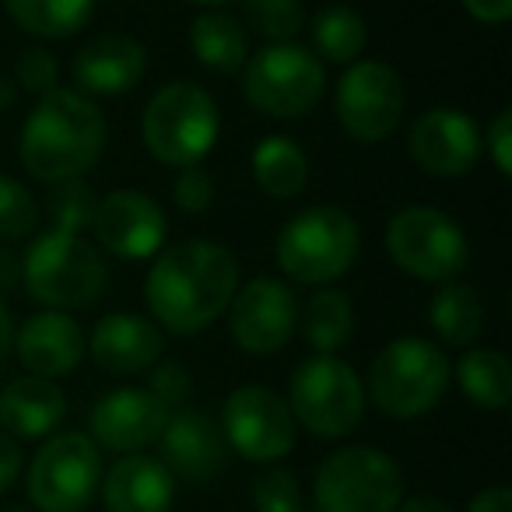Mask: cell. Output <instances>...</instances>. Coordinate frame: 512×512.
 Listing matches in <instances>:
<instances>
[{
    "instance_id": "19",
    "label": "cell",
    "mask_w": 512,
    "mask_h": 512,
    "mask_svg": "<svg viewBox=\"0 0 512 512\" xmlns=\"http://www.w3.org/2000/svg\"><path fill=\"white\" fill-rule=\"evenodd\" d=\"M158 446H162V463L169 467V474L183 481H214L225 467L228 442L218 421L204 411L186 407V411L169 414Z\"/></svg>"
},
{
    "instance_id": "35",
    "label": "cell",
    "mask_w": 512,
    "mask_h": 512,
    "mask_svg": "<svg viewBox=\"0 0 512 512\" xmlns=\"http://www.w3.org/2000/svg\"><path fill=\"white\" fill-rule=\"evenodd\" d=\"M15 85H18V92H29V95H50V92H57V81H60V64H57V57H53L46 46H32V50H22V57H18V64H15Z\"/></svg>"
},
{
    "instance_id": "34",
    "label": "cell",
    "mask_w": 512,
    "mask_h": 512,
    "mask_svg": "<svg viewBox=\"0 0 512 512\" xmlns=\"http://www.w3.org/2000/svg\"><path fill=\"white\" fill-rule=\"evenodd\" d=\"M253 509L256 512H306L299 481L292 470L271 467L253 481Z\"/></svg>"
},
{
    "instance_id": "11",
    "label": "cell",
    "mask_w": 512,
    "mask_h": 512,
    "mask_svg": "<svg viewBox=\"0 0 512 512\" xmlns=\"http://www.w3.org/2000/svg\"><path fill=\"white\" fill-rule=\"evenodd\" d=\"M404 106V78L383 60H355L334 88L337 123L358 144H379L393 137L404 120Z\"/></svg>"
},
{
    "instance_id": "8",
    "label": "cell",
    "mask_w": 512,
    "mask_h": 512,
    "mask_svg": "<svg viewBox=\"0 0 512 512\" xmlns=\"http://www.w3.org/2000/svg\"><path fill=\"white\" fill-rule=\"evenodd\" d=\"M288 407L295 425L313 432L316 439H344L362 425L365 386L348 362L334 355H316L292 372Z\"/></svg>"
},
{
    "instance_id": "26",
    "label": "cell",
    "mask_w": 512,
    "mask_h": 512,
    "mask_svg": "<svg viewBox=\"0 0 512 512\" xmlns=\"http://www.w3.org/2000/svg\"><path fill=\"white\" fill-rule=\"evenodd\" d=\"M299 327L316 355H334V351H341L355 337V309H351V299L344 292H337V288H320L299 309Z\"/></svg>"
},
{
    "instance_id": "6",
    "label": "cell",
    "mask_w": 512,
    "mask_h": 512,
    "mask_svg": "<svg viewBox=\"0 0 512 512\" xmlns=\"http://www.w3.org/2000/svg\"><path fill=\"white\" fill-rule=\"evenodd\" d=\"M449 358L425 337H397L376 355L365 393L390 418H421L449 390Z\"/></svg>"
},
{
    "instance_id": "9",
    "label": "cell",
    "mask_w": 512,
    "mask_h": 512,
    "mask_svg": "<svg viewBox=\"0 0 512 512\" xmlns=\"http://www.w3.org/2000/svg\"><path fill=\"white\" fill-rule=\"evenodd\" d=\"M386 253L400 271L428 285L456 281L470 260L463 228L428 204H411L393 214L386 225Z\"/></svg>"
},
{
    "instance_id": "7",
    "label": "cell",
    "mask_w": 512,
    "mask_h": 512,
    "mask_svg": "<svg viewBox=\"0 0 512 512\" xmlns=\"http://www.w3.org/2000/svg\"><path fill=\"white\" fill-rule=\"evenodd\" d=\"M327 92L323 60L309 46L267 43L242 64V95L256 113L274 120H302Z\"/></svg>"
},
{
    "instance_id": "44",
    "label": "cell",
    "mask_w": 512,
    "mask_h": 512,
    "mask_svg": "<svg viewBox=\"0 0 512 512\" xmlns=\"http://www.w3.org/2000/svg\"><path fill=\"white\" fill-rule=\"evenodd\" d=\"M11 344H15V320H11L8 306H4V302H0V358L8 355V351H11Z\"/></svg>"
},
{
    "instance_id": "21",
    "label": "cell",
    "mask_w": 512,
    "mask_h": 512,
    "mask_svg": "<svg viewBox=\"0 0 512 512\" xmlns=\"http://www.w3.org/2000/svg\"><path fill=\"white\" fill-rule=\"evenodd\" d=\"M92 358L102 372L137 376L148 372L165 351V330L155 320L137 313H109L92 330Z\"/></svg>"
},
{
    "instance_id": "29",
    "label": "cell",
    "mask_w": 512,
    "mask_h": 512,
    "mask_svg": "<svg viewBox=\"0 0 512 512\" xmlns=\"http://www.w3.org/2000/svg\"><path fill=\"white\" fill-rule=\"evenodd\" d=\"M309 39H313V50L327 64H355L362 60L365 46H369V25L348 4H330L309 25Z\"/></svg>"
},
{
    "instance_id": "4",
    "label": "cell",
    "mask_w": 512,
    "mask_h": 512,
    "mask_svg": "<svg viewBox=\"0 0 512 512\" xmlns=\"http://www.w3.org/2000/svg\"><path fill=\"white\" fill-rule=\"evenodd\" d=\"M221 116L211 92L197 81H169L148 99L141 113V141L151 158L172 169L200 165L218 144Z\"/></svg>"
},
{
    "instance_id": "20",
    "label": "cell",
    "mask_w": 512,
    "mask_h": 512,
    "mask_svg": "<svg viewBox=\"0 0 512 512\" xmlns=\"http://www.w3.org/2000/svg\"><path fill=\"white\" fill-rule=\"evenodd\" d=\"M148 50L134 36L106 32L74 53V85L81 95H127L144 81Z\"/></svg>"
},
{
    "instance_id": "16",
    "label": "cell",
    "mask_w": 512,
    "mask_h": 512,
    "mask_svg": "<svg viewBox=\"0 0 512 512\" xmlns=\"http://www.w3.org/2000/svg\"><path fill=\"white\" fill-rule=\"evenodd\" d=\"M407 148L421 172L435 179L467 176L481 158V130L460 109H428L407 130Z\"/></svg>"
},
{
    "instance_id": "23",
    "label": "cell",
    "mask_w": 512,
    "mask_h": 512,
    "mask_svg": "<svg viewBox=\"0 0 512 512\" xmlns=\"http://www.w3.org/2000/svg\"><path fill=\"white\" fill-rule=\"evenodd\" d=\"M67 414V397L53 379L22 376L0 390V428L18 439H43L57 432Z\"/></svg>"
},
{
    "instance_id": "39",
    "label": "cell",
    "mask_w": 512,
    "mask_h": 512,
    "mask_svg": "<svg viewBox=\"0 0 512 512\" xmlns=\"http://www.w3.org/2000/svg\"><path fill=\"white\" fill-rule=\"evenodd\" d=\"M460 4L481 25H505L512 18V0H460Z\"/></svg>"
},
{
    "instance_id": "47",
    "label": "cell",
    "mask_w": 512,
    "mask_h": 512,
    "mask_svg": "<svg viewBox=\"0 0 512 512\" xmlns=\"http://www.w3.org/2000/svg\"><path fill=\"white\" fill-rule=\"evenodd\" d=\"M8 512H25V509H8Z\"/></svg>"
},
{
    "instance_id": "36",
    "label": "cell",
    "mask_w": 512,
    "mask_h": 512,
    "mask_svg": "<svg viewBox=\"0 0 512 512\" xmlns=\"http://www.w3.org/2000/svg\"><path fill=\"white\" fill-rule=\"evenodd\" d=\"M214 176L204 169V165H186V169H176V179H172V200L183 207L186 214H204L207 207L214 204Z\"/></svg>"
},
{
    "instance_id": "28",
    "label": "cell",
    "mask_w": 512,
    "mask_h": 512,
    "mask_svg": "<svg viewBox=\"0 0 512 512\" xmlns=\"http://www.w3.org/2000/svg\"><path fill=\"white\" fill-rule=\"evenodd\" d=\"M428 323H432V330L446 344L467 348L484 330V306L470 285H463V281H446V285H439V292L432 295Z\"/></svg>"
},
{
    "instance_id": "40",
    "label": "cell",
    "mask_w": 512,
    "mask_h": 512,
    "mask_svg": "<svg viewBox=\"0 0 512 512\" xmlns=\"http://www.w3.org/2000/svg\"><path fill=\"white\" fill-rule=\"evenodd\" d=\"M18 474H22V449L11 435L0 432V495L18 481Z\"/></svg>"
},
{
    "instance_id": "15",
    "label": "cell",
    "mask_w": 512,
    "mask_h": 512,
    "mask_svg": "<svg viewBox=\"0 0 512 512\" xmlns=\"http://www.w3.org/2000/svg\"><path fill=\"white\" fill-rule=\"evenodd\" d=\"M92 232L106 253L120 260H151L165 249L169 221L158 200L141 190H113L99 197Z\"/></svg>"
},
{
    "instance_id": "2",
    "label": "cell",
    "mask_w": 512,
    "mask_h": 512,
    "mask_svg": "<svg viewBox=\"0 0 512 512\" xmlns=\"http://www.w3.org/2000/svg\"><path fill=\"white\" fill-rule=\"evenodd\" d=\"M106 148V116L78 88H57L43 95L25 116L18 158L39 183H67L95 169Z\"/></svg>"
},
{
    "instance_id": "3",
    "label": "cell",
    "mask_w": 512,
    "mask_h": 512,
    "mask_svg": "<svg viewBox=\"0 0 512 512\" xmlns=\"http://www.w3.org/2000/svg\"><path fill=\"white\" fill-rule=\"evenodd\" d=\"M22 281L25 292L36 302L60 313L85 309L99 302L109 288V267L102 253L85 235L50 232L36 235L22 256Z\"/></svg>"
},
{
    "instance_id": "31",
    "label": "cell",
    "mask_w": 512,
    "mask_h": 512,
    "mask_svg": "<svg viewBox=\"0 0 512 512\" xmlns=\"http://www.w3.org/2000/svg\"><path fill=\"white\" fill-rule=\"evenodd\" d=\"M246 25L267 43H292L306 29L302 0H242Z\"/></svg>"
},
{
    "instance_id": "38",
    "label": "cell",
    "mask_w": 512,
    "mask_h": 512,
    "mask_svg": "<svg viewBox=\"0 0 512 512\" xmlns=\"http://www.w3.org/2000/svg\"><path fill=\"white\" fill-rule=\"evenodd\" d=\"M481 144L488 148V158L498 169V176L509 179L512 176V109H498V116L491 120Z\"/></svg>"
},
{
    "instance_id": "10",
    "label": "cell",
    "mask_w": 512,
    "mask_h": 512,
    "mask_svg": "<svg viewBox=\"0 0 512 512\" xmlns=\"http://www.w3.org/2000/svg\"><path fill=\"white\" fill-rule=\"evenodd\" d=\"M404 474L397 460L372 446H344L316 470L320 512H397Z\"/></svg>"
},
{
    "instance_id": "43",
    "label": "cell",
    "mask_w": 512,
    "mask_h": 512,
    "mask_svg": "<svg viewBox=\"0 0 512 512\" xmlns=\"http://www.w3.org/2000/svg\"><path fill=\"white\" fill-rule=\"evenodd\" d=\"M397 512H453L442 498L432 495H418V498H407L404 505H397Z\"/></svg>"
},
{
    "instance_id": "13",
    "label": "cell",
    "mask_w": 512,
    "mask_h": 512,
    "mask_svg": "<svg viewBox=\"0 0 512 512\" xmlns=\"http://www.w3.org/2000/svg\"><path fill=\"white\" fill-rule=\"evenodd\" d=\"M221 435L249 463H274L295 449L292 407L271 386H239L221 407Z\"/></svg>"
},
{
    "instance_id": "33",
    "label": "cell",
    "mask_w": 512,
    "mask_h": 512,
    "mask_svg": "<svg viewBox=\"0 0 512 512\" xmlns=\"http://www.w3.org/2000/svg\"><path fill=\"white\" fill-rule=\"evenodd\" d=\"M39 225V207L29 186L18 179L0 176V242H18L29 239Z\"/></svg>"
},
{
    "instance_id": "37",
    "label": "cell",
    "mask_w": 512,
    "mask_h": 512,
    "mask_svg": "<svg viewBox=\"0 0 512 512\" xmlns=\"http://www.w3.org/2000/svg\"><path fill=\"white\" fill-rule=\"evenodd\" d=\"M151 393L162 400L165 407H183L193 393V376L183 362H162V365H151Z\"/></svg>"
},
{
    "instance_id": "32",
    "label": "cell",
    "mask_w": 512,
    "mask_h": 512,
    "mask_svg": "<svg viewBox=\"0 0 512 512\" xmlns=\"http://www.w3.org/2000/svg\"><path fill=\"white\" fill-rule=\"evenodd\" d=\"M95 207H99V193L85 179H67V183L53 186L50 193V221L57 232L67 235L88 232L95 221Z\"/></svg>"
},
{
    "instance_id": "22",
    "label": "cell",
    "mask_w": 512,
    "mask_h": 512,
    "mask_svg": "<svg viewBox=\"0 0 512 512\" xmlns=\"http://www.w3.org/2000/svg\"><path fill=\"white\" fill-rule=\"evenodd\" d=\"M176 498V477L162 460L127 453L109 467L102 481L106 512H169Z\"/></svg>"
},
{
    "instance_id": "41",
    "label": "cell",
    "mask_w": 512,
    "mask_h": 512,
    "mask_svg": "<svg viewBox=\"0 0 512 512\" xmlns=\"http://www.w3.org/2000/svg\"><path fill=\"white\" fill-rule=\"evenodd\" d=\"M467 512H512V495H509V488L495 484V488L477 491V495L470 498Z\"/></svg>"
},
{
    "instance_id": "30",
    "label": "cell",
    "mask_w": 512,
    "mask_h": 512,
    "mask_svg": "<svg viewBox=\"0 0 512 512\" xmlns=\"http://www.w3.org/2000/svg\"><path fill=\"white\" fill-rule=\"evenodd\" d=\"M456 383L484 411H502L512 397V365L495 348H470L456 362Z\"/></svg>"
},
{
    "instance_id": "17",
    "label": "cell",
    "mask_w": 512,
    "mask_h": 512,
    "mask_svg": "<svg viewBox=\"0 0 512 512\" xmlns=\"http://www.w3.org/2000/svg\"><path fill=\"white\" fill-rule=\"evenodd\" d=\"M169 414L148 386H120L92 407V439L113 453H141L158 442Z\"/></svg>"
},
{
    "instance_id": "14",
    "label": "cell",
    "mask_w": 512,
    "mask_h": 512,
    "mask_svg": "<svg viewBox=\"0 0 512 512\" xmlns=\"http://www.w3.org/2000/svg\"><path fill=\"white\" fill-rule=\"evenodd\" d=\"M228 334L249 355H278L299 327V302L281 278L260 274L228 302Z\"/></svg>"
},
{
    "instance_id": "1",
    "label": "cell",
    "mask_w": 512,
    "mask_h": 512,
    "mask_svg": "<svg viewBox=\"0 0 512 512\" xmlns=\"http://www.w3.org/2000/svg\"><path fill=\"white\" fill-rule=\"evenodd\" d=\"M239 292V264L214 239H183L162 249L144 281L151 320L162 330L190 337L211 327Z\"/></svg>"
},
{
    "instance_id": "25",
    "label": "cell",
    "mask_w": 512,
    "mask_h": 512,
    "mask_svg": "<svg viewBox=\"0 0 512 512\" xmlns=\"http://www.w3.org/2000/svg\"><path fill=\"white\" fill-rule=\"evenodd\" d=\"M253 179L271 200H292L309 183V155L285 134H271L253 148Z\"/></svg>"
},
{
    "instance_id": "27",
    "label": "cell",
    "mask_w": 512,
    "mask_h": 512,
    "mask_svg": "<svg viewBox=\"0 0 512 512\" xmlns=\"http://www.w3.org/2000/svg\"><path fill=\"white\" fill-rule=\"evenodd\" d=\"M11 22L39 39H71L92 22L95 0H4Z\"/></svg>"
},
{
    "instance_id": "45",
    "label": "cell",
    "mask_w": 512,
    "mask_h": 512,
    "mask_svg": "<svg viewBox=\"0 0 512 512\" xmlns=\"http://www.w3.org/2000/svg\"><path fill=\"white\" fill-rule=\"evenodd\" d=\"M18 102V85L8 71H0V113H8L11 106Z\"/></svg>"
},
{
    "instance_id": "24",
    "label": "cell",
    "mask_w": 512,
    "mask_h": 512,
    "mask_svg": "<svg viewBox=\"0 0 512 512\" xmlns=\"http://www.w3.org/2000/svg\"><path fill=\"white\" fill-rule=\"evenodd\" d=\"M190 50L200 67L214 74H235L249 60V32L228 11H204L190 25Z\"/></svg>"
},
{
    "instance_id": "48",
    "label": "cell",
    "mask_w": 512,
    "mask_h": 512,
    "mask_svg": "<svg viewBox=\"0 0 512 512\" xmlns=\"http://www.w3.org/2000/svg\"><path fill=\"white\" fill-rule=\"evenodd\" d=\"M109 4H120V0H109Z\"/></svg>"
},
{
    "instance_id": "42",
    "label": "cell",
    "mask_w": 512,
    "mask_h": 512,
    "mask_svg": "<svg viewBox=\"0 0 512 512\" xmlns=\"http://www.w3.org/2000/svg\"><path fill=\"white\" fill-rule=\"evenodd\" d=\"M18 281H22V260H18L8 246H0V292H4V288H15Z\"/></svg>"
},
{
    "instance_id": "12",
    "label": "cell",
    "mask_w": 512,
    "mask_h": 512,
    "mask_svg": "<svg viewBox=\"0 0 512 512\" xmlns=\"http://www.w3.org/2000/svg\"><path fill=\"white\" fill-rule=\"evenodd\" d=\"M102 481V456L92 435L60 432L46 439L29 467V498L39 512H85Z\"/></svg>"
},
{
    "instance_id": "46",
    "label": "cell",
    "mask_w": 512,
    "mask_h": 512,
    "mask_svg": "<svg viewBox=\"0 0 512 512\" xmlns=\"http://www.w3.org/2000/svg\"><path fill=\"white\" fill-rule=\"evenodd\" d=\"M186 4H200V8L221 11V8H225V4H232V0H186Z\"/></svg>"
},
{
    "instance_id": "18",
    "label": "cell",
    "mask_w": 512,
    "mask_h": 512,
    "mask_svg": "<svg viewBox=\"0 0 512 512\" xmlns=\"http://www.w3.org/2000/svg\"><path fill=\"white\" fill-rule=\"evenodd\" d=\"M11 348L18 351V362L25 365L29 376L60 379L71 376L85 362L88 337L71 313L43 309V313L29 316L22 323V330H15V344Z\"/></svg>"
},
{
    "instance_id": "5",
    "label": "cell",
    "mask_w": 512,
    "mask_h": 512,
    "mask_svg": "<svg viewBox=\"0 0 512 512\" xmlns=\"http://www.w3.org/2000/svg\"><path fill=\"white\" fill-rule=\"evenodd\" d=\"M362 249V232L358 221L341 207H306L285 228L274 242V260L281 274L299 285H330L344 278Z\"/></svg>"
}]
</instances>
